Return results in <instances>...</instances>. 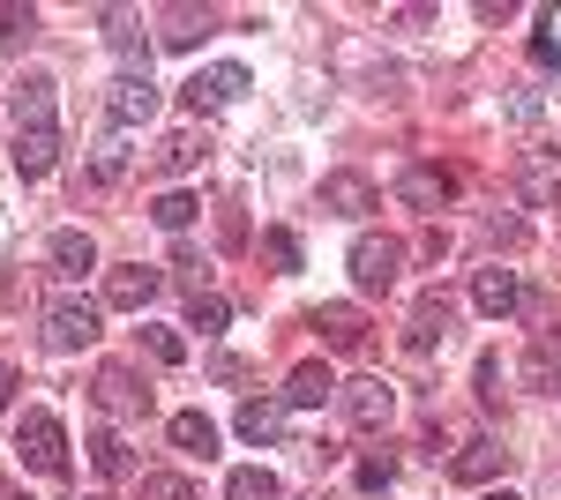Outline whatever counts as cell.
Listing matches in <instances>:
<instances>
[{"label": "cell", "instance_id": "cell-1", "mask_svg": "<svg viewBox=\"0 0 561 500\" xmlns=\"http://www.w3.org/2000/svg\"><path fill=\"white\" fill-rule=\"evenodd\" d=\"M15 449H23V463H31L38 478H68V433H60V418H53V411H23Z\"/></svg>", "mask_w": 561, "mask_h": 500}, {"label": "cell", "instance_id": "cell-2", "mask_svg": "<svg viewBox=\"0 0 561 500\" xmlns=\"http://www.w3.org/2000/svg\"><path fill=\"white\" fill-rule=\"evenodd\" d=\"M397 269H404V240H389V232H359L352 240V284L359 292H389Z\"/></svg>", "mask_w": 561, "mask_h": 500}, {"label": "cell", "instance_id": "cell-3", "mask_svg": "<svg viewBox=\"0 0 561 500\" xmlns=\"http://www.w3.org/2000/svg\"><path fill=\"white\" fill-rule=\"evenodd\" d=\"M90 396H98V411H105V418H150V388H142L135 367H98Z\"/></svg>", "mask_w": 561, "mask_h": 500}, {"label": "cell", "instance_id": "cell-4", "mask_svg": "<svg viewBox=\"0 0 561 500\" xmlns=\"http://www.w3.org/2000/svg\"><path fill=\"white\" fill-rule=\"evenodd\" d=\"M307 329L322 336V351H367V314H359V306H352V299H330V306H314V314H307Z\"/></svg>", "mask_w": 561, "mask_h": 500}, {"label": "cell", "instance_id": "cell-5", "mask_svg": "<svg viewBox=\"0 0 561 500\" xmlns=\"http://www.w3.org/2000/svg\"><path fill=\"white\" fill-rule=\"evenodd\" d=\"M449 195H457V172H442V165H404L397 172V202L420 209V217H442Z\"/></svg>", "mask_w": 561, "mask_h": 500}, {"label": "cell", "instance_id": "cell-6", "mask_svg": "<svg viewBox=\"0 0 561 500\" xmlns=\"http://www.w3.org/2000/svg\"><path fill=\"white\" fill-rule=\"evenodd\" d=\"M45 344H53V351L98 344V306H90V299H53V306H45Z\"/></svg>", "mask_w": 561, "mask_h": 500}, {"label": "cell", "instance_id": "cell-7", "mask_svg": "<svg viewBox=\"0 0 561 500\" xmlns=\"http://www.w3.org/2000/svg\"><path fill=\"white\" fill-rule=\"evenodd\" d=\"M150 113H158V83H150V75H128V68H121V75H113V90H105V120L128 135V127H142Z\"/></svg>", "mask_w": 561, "mask_h": 500}, {"label": "cell", "instance_id": "cell-8", "mask_svg": "<svg viewBox=\"0 0 561 500\" xmlns=\"http://www.w3.org/2000/svg\"><path fill=\"white\" fill-rule=\"evenodd\" d=\"M158 292H165V269H142V261L105 269V306H121V314H142Z\"/></svg>", "mask_w": 561, "mask_h": 500}, {"label": "cell", "instance_id": "cell-9", "mask_svg": "<svg viewBox=\"0 0 561 500\" xmlns=\"http://www.w3.org/2000/svg\"><path fill=\"white\" fill-rule=\"evenodd\" d=\"M240 90H248V68H240V60H217V68H195V75H187V105H195V113H217V105H232Z\"/></svg>", "mask_w": 561, "mask_h": 500}, {"label": "cell", "instance_id": "cell-10", "mask_svg": "<svg viewBox=\"0 0 561 500\" xmlns=\"http://www.w3.org/2000/svg\"><path fill=\"white\" fill-rule=\"evenodd\" d=\"M8 158H15V172H23V179H45V172L60 165V127H53V120L15 127V150H8Z\"/></svg>", "mask_w": 561, "mask_h": 500}, {"label": "cell", "instance_id": "cell-11", "mask_svg": "<svg viewBox=\"0 0 561 500\" xmlns=\"http://www.w3.org/2000/svg\"><path fill=\"white\" fill-rule=\"evenodd\" d=\"M389 411H397V388H389V381L367 374V381H352V388H345V418L359 426V433H382Z\"/></svg>", "mask_w": 561, "mask_h": 500}, {"label": "cell", "instance_id": "cell-12", "mask_svg": "<svg viewBox=\"0 0 561 500\" xmlns=\"http://www.w3.org/2000/svg\"><path fill=\"white\" fill-rule=\"evenodd\" d=\"M472 306L486 314V322H502V314H517V306H524V284H517V269H502V261H494V269H479V277H472Z\"/></svg>", "mask_w": 561, "mask_h": 500}, {"label": "cell", "instance_id": "cell-13", "mask_svg": "<svg viewBox=\"0 0 561 500\" xmlns=\"http://www.w3.org/2000/svg\"><path fill=\"white\" fill-rule=\"evenodd\" d=\"M375 202H382V195H375L367 172H330V179H322V209H330V217H367Z\"/></svg>", "mask_w": 561, "mask_h": 500}, {"label": "cell", "instance_id": "cell-14", "mask_svg": "<svg viewBox=\"0 0 561 500\" xmlns=\"http://www.w3.org/2000/svg\"><path fill=\"white\" fill-rule=\"evenodd\" d=\"M502 463H510L502 441H465V449L449 456V478H457V486H486V478H502Z\"/></svg>", "mask_w": 561, "mask_h": 500}, {"label": "cell", "instance_id": "cell-15", "mask_svg": "<svg viewBox=\"0 0 561 500\" xmlns=\"http://www.w3.org/2000/svg\"><path fill=\"white\" fill-rule=\"evenodd\" d=\"M330 396H337V374H330L322 359L293 367V381H285V411H314V404H330Z\"/></svg>", "mask_w": 561, "mask_h": 500}, {"label": "cell", "instance_id": "cell-16", "mask_svg": "<svg viewBox=\"0 0 561 500\" xmlns=\"http://www.w3.org/2000/svg\"><path fill=\"white\" fill-rule=\"evenodd\" d=\"M517 195H524L531 209H547V202L561 195V158H547V150H531V158L517 165Z\"/></svg>", "mask_w": 561, "mask_h": 500}, {"label": "cell", "instance_id": "cell-17", "mask_svg": "<svg viewBox=\"0 0 561 500\" xmlns=\"http://www.w3.org/2000/svg\"><path fill=\"white\" fill-rule=\"evenodd\" d=\"M45 261H53V277H90L98 269V247H90V232H53L45 240Z\"/></svg>", "mask_w": 561, "mask_h": 500}, {"label": "cell", "instance_id": "cell-18", "mask_svg": "<svg viewBox=\"0 0 561 500\" xmlns=\"http://www.w3.org/2000/svg\"><path fill=\"white\" fill-rule=\"evenodd\" d=\"M210 31H217V8H165V31L158 38L173 45V53H195Z\"/></svg>", "mask_w": 561, "mask_h": 500}, {"label": "cell", "instance_id": "cell-19", "mask_svg": "<svg viewBox=\"0 0 561 500\" xmlns=\"http://www.w3.org/2000/svg\"><path fill=\"white\" fill-rule=\"evenodd\" d=\"M442 336H449V299L427 292L420 306H412V322H404V344H412V351H434Z\"/></svg>", "mask_w": 561, "mask_h": 500}, {"label": "cell", "instance_id": "cell-20", "mask_svg": "<svg viewBox=\"0 0 561 500\" xmlns=\"http://www.w3.org/2000/svg\"><path fill=\"white\" fill-rule=\"evenodd\" d=\"M203 158H210V135H203V127H173V135L158 142V172H195Z\"/></svg>", "mask_w": 561, "mask_h": 500}, {"label": "cell", "instance_id": "cell-21", "mask_svg": "<svg viewBox=\"0 0 561 500\" xmlns=\"http://www.w3.org/2000/svg\"><path fill=\"white\" fill-rule=\"evenodd\" d=\"M232 426H240V441H255V449H270V441L285 433V404H270V396H248Z\"/></svg>", "mask_w": 561, "mask_h": 500}, {"label": "cell", "instance_id": "cell-22", "mask_svg": "<svg viewBox=\"0 0 561 500\" xmlns=\"http://www.w3.org/2000/svg\"><path fill=\"white\" fill-rule=\"evenodd\" d=\"M121 172H128V135H121V127H105V135H98V150H90V179H98V187H113Z\"/></svg>", "mask_w": 561, "mask_h": 500}, {"label": "cell", "instance_id": "cell-23", "mask_svg": "<svg viewBox=\"0 0 561 500\" xmlns=\"http://www.w3.org/2000/svg\"><path fill=\"white\" fill-rule=\"evenodd\" d=\"M165 433H173V449H187V456H217V426L203 411H173Z\"/></svg>", "mask_w": 561, "mask_h": 500}, {"label": "cell", "instance_id": "cell-24", "mask_svg": "<svg viewBox=\"0 0 561 500\" xmlns=\"http://www.w3.org/2000/svg\"><path fill=\"white\" fill-rule=\"evenodd\" d=\"M524 388H561V344L554 336H539V344L524 351Z\"/></svg>", "mask_w": 561, "mask_h": 500}, {"label": "cell", "instance_id": "cell-25", "mask_svg": "<svg viewBox=\"0 0 561 500\" xmlns=\"http://www.w3.org/2000/svg\"><path fill=\"white\" fill-rule=\"evenodd\" d=\"M262 261H270V277H293L300 269V232L293 224H270L262 232Z\"/></svg>", "mask_w": 561, "mask_h": 500}, {"label": "cell", "instance_id": "cell-26", "mask_svg": "<svg viewBox=\"0 0 561 500\" xmlns=\"http://www.w3.org/2000/svg\"><path fill=\"white\" fill-rule=\"evenodd\" d=\"M53 120V75H23V90H15V127H38Z\"/></svg>", "mask_w": 561, "mask_h": 500}, {"label": "cell", "instance_id": "cell-27", "mask_svg": "<svg viewBox=\"0 0 561 500\" xmlns=\"http://www.w3.org/2000/svg\"><path fill=\"white\" fill-rule=\"evenodd\" d=\"M225 500H285V486H277L262 463H240V470L225 478Z\"/></svg>", "mask_w": 561, "mask_h": 500}, {"label": "cell", "instance_id": "cell-28", "mask_svg": "<svg viewBox=\"0 0 561 500\" xmlns=\"http://www.w3.org/2000/svg\"><path fill=\"white\" fill-rule=\"evenodd\" d=\"M225 322H232V299H225V292H187V329L217 336Z\"/></svg>", "mask_w": 561, "mask_h": 500}, {"label": "cell", "instance_id": "cell-29", "mask_svg": "<svg viewBox=\"0 0 561 500\" xmlns=\"http://www.w3.org/2000/svg\"><path fill=\"white\" fill-rule=\"evenodd\" d=\"M90 463H98L105 478H128V470H135V449L121 441V433H90Z\"/></svg>", "mask_w": 561, "mask_h": 500}, {"label": "cell", "instance_id": "cell-30", "mask_svg": "<svg viewBox=\"0 0 561 500\" xmlns=\"http://www.w3.org/2000/svg\"><path fill=\"white\" fill-rule=\"evenodd\" d=\"M31 38H38V8H23V0L0 8V53H23Z\"/></svg>", "mask_w": 561, "mask_h": 500}, {"label": "cell", "instance_id": "cell-31", "mask_svg": "<svg viewBox=\"0 0 561 500\" xmlns=\"http://www.w3.org/2000/svg\"><path fill=\"white\" fill-rule=\"evenodd\" d=\"M195 209H203V202L173 187V195H158V202H150V224H158V232H187V224H195Z\"/></svg>", "mask_w": 561, "mask_h": 500}, {"label": "cell", "instance_id": "cell-32", "mask_svg": "<svg viewBox=\"0 0 561 500\" xmlns=\"http://www.w3.org/2000/svg\"><path fill=\"white\" fill-rule=\"evenodd\" d=\"M352 486H359V493H389V486H397V456H359L352 463Z\"/></svg>", "mask_w": 561, "mask_h": 500}, {"label": "cell", "instance_id": "cell-33", "mask_svg": "<svg viewBox=\"0 0 561 500\" xmlns=\"http://www.w3.org/2000/svg\"><path fill=\"white\" fill-rule=\"evenodd\" d=\"M142 500H195V486H187L180 470H150V478H142Z\"/></svg>", "mask_w": 561, "mask_h": 500}, {"label": "cell", "instance_id": "cell-34", "mask_svg": "<svg viewBox=\"0 0 561 500\" xmlns=\"http://www.w3.org/2000/svg\"><path fill=\"white\" fill-rule=\"evenodd\" d=\"M142 351H150L158 367H180V359H187V344H180L173 329H142Z\"/></svg>", "mask_w": 561, "mask_h": 500}, {"label": "cell", "instance_id": "cell-35", "mask_svg": "<svg viewBox=\"0 0 561 500\" xmlns=\"http://www.w3.org/2000/svg\"><path fill=\"white\" fill-rule=\"evenodd\" d=\"M479 404L502 411V359H494V351H479Z\"/></svg>", "mask_w": 561, "mask_h": 500}, {"label": "cell", "instance_id": "cell-36", "mask_svg": "<svg viewBox=\"0 0 561 500\" xmlns=\"http://www.w3.org/2000/svg\"><path fill=\"white\" fill-rule=\"evenodd\" d=\"M210 381H225V388H240V381H255V367H248L240 351H217V359H210Z\"/></svg>", "mask_w": 561, "mask_h": 500}, {"label": "cell", "instance_id": "cell-37", "mask_svg": "<svg viewBox=\"0 0 561 500\" xmlns=\"http://www.w3.org/2000/svg\"><path fill=\"white\" fill-rule=\"evenodd\" d=\"M217 240H225V247H248V217H240V202H217Z\"/></svg>", "mask_w": 561, "mask_h": 500}, {"label": "cell", "instance_id": "cell-38", "mask_svg": "<svg viewBox=\"0 0 561 500\" xmlns=\"http://www.w3.org/2000/svg\"><path fill=\"white\" fill-rule=\"evenodd\" d=\"M486 240H494V247H524V224H517V217H502V209H494V217H486Z\"/></svg>", "mask_w": 561, "mask_h": 500}, {"label": "cell", "instance_id": "cell-39", "mask_svg": "<svg viewBox=\"0 0 561 500\" xmlns=\"http://www.w3.org/2000/svg\"><path fill=\"white\" fill-rule=\"evenodd\" d=\"M173 269H180V277H187V284H195V292H210V284H203L210 269H203V254H195V247H180V254H173Z\"/></svg>", "mask_w": 561, "mask_h": 500}, {"label": "cell", "instance_id": "cell-40", "mask_svg": "<svg viewBox=\"0 0 561 500\" xmlns=\"http://www.w3.org/2000/svg\"><path fill=\"white\" fill-rule=\"evenodd\" d=\"M510 120H517V127L539 120V90H517V97H510Z\"/></svg>", "mask_w": 561, "mask_h": 500}, {"label": "cell", "instance_id": "cell-41", "mask_svg": "<svg viewBox=\"0 0 561 500\" xmlns=\"http://www.w3.org/2000/svg\"><path fill=\"white\" fill-rule=\"evenodd\" d=\"M531 68H561V45L547 38V31H539V38H531Z\"/></svg>", "mask_w": 561, "mask_h": 500}, {"label": "cell", "instance_id": "cell-42", "mask_svg": "<svg viewBox=\"0 0 561 500\" xmlns=\"http://www.w3.org/2000/svg\"><path fill=\"white\" fill-rule=\"evenodd\" d=\"M8 396H15V374H8V367H0V404H8Z\"/></svg>", "mask_w": 561, "mask_h": 500}, {"label": "cell", "instance_id": "cell-43", "mask_svg": "<svg viewBox=\"0 0 561 500\" xmlns=\"http://www.w3.org/2000/svg\"><path fill=\"white\" fill-rule=\"evenodd\" d=\"M486 500H517V493H510V486H502V493H486Z\"/></svg>", "mask_w": 561, "mask_h": 500}]
</instances>
